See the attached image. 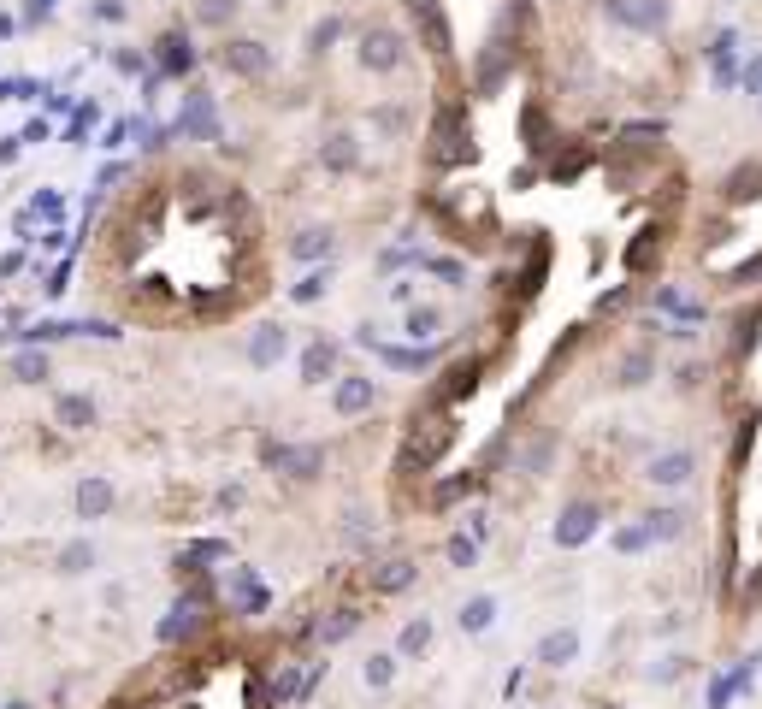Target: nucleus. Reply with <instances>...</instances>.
Wrapping results in <instances>:
<instances>
[{
  "instance_id": "nucleus-3",
  "label": "nucleus",
  "mask_w": 762,
  "mask_h": 709,
  "mask_svg": "<svg viewBox=\"0 0 762 709\" xmlns=\"http://www.w3.org/2000/svg\"><path fill=\"white\" fill-rule=\"evenodd\" d=\"M219 60H225V71H237V77H266L272 71V54L260 42H249V36H225Z\"/></svg>"
},
{
  "instance_id": "nucleus-36",
  "label": "nucleus",
  "mask_w": 762,
  "mask_h": 709,
  "mask_svg": "<svg viewBox=\"0 0 762 709\" xmlns=\"http://www.w3.org/2000/svg\"><path fill=\"white\" fill-rule=\"evenodd\" d=\"M325 284H331L325 272H308V278L296 284V302H319V296H325Z\"/></svg>"
},
{
  "instance_id": "nucleus-45",
  "label": "nucleus",
  "mask_w": 762,
  "mask_h": 709,
  "mask_svg": "<svg viewBox=\"0 0 762 709\" xmlns=\"http://www.w3.org/2000/svg\"><path fill=\"white\" fill-rule=\"evenodd\" d=\"M6 709H36V704H24V698H12V704H6Z\"/></svg>"
},
{
  "instance_id": "nucleus-5",
  "label": "nucleus",
  "mask_w": 762,
  "mask_h": 709,
  "mask_svg": "<svg viewBox=\"0 0 762 709\" xmlns=\"http://www.w3.org/2000/svg\"><path fill=\"white\" fill-rule=\"evenodd\" d=\"M373 402H379V385H373L367 373H343L337 390H331V408H337V414H367Z\"/></svg>"
},
{
  "instance_id": "nucleus-19",
  "label": "nucleus",
  "mask_w": 762,
  "mask_h": 709,
  "mask_svg": "<svg viewBox=\"0 0 762 709\" xmlns=\"http://www.w3.org/2000/svg\"><path fill=\"white\" fill-rule=\"evenodd\" d=\"M54 568H60V574H89V568H95V544H89V538H71L60 556H54Z\"/></svg>"
},
{
  "instance_id": "nucleus-15",
  "label": "nucleus",
  "mask_w": 762,
  "mask_h": 709,
  "mask_svg": "<svg viewBox=\"0 0 762 709\" xmlns=\"http://www.w3.org/2000/svg\"><path fill=\"white\" fill-rule=\"evenodd\" d=\"M331 361H337V349H331L325 337H314V343H308V355H302V385H325Z\"/></svg>"
},
{
  "instance_id": "nucleus-25",
  "label": "nucleus",
  "mask_w": 762,
  "mask_h": 709,
  "mask_svg": "<svg viewBox=\"0 0 762 709\" xmlns=\"http://www.w3.org/2000/svg\"><path fill=\"white\" fill-rule=\"evenodd\" d=\"M762 195V166H739L727 178V201H757Z\"/></svg>"
},
{
  "instance_id": "nucleus-8",
  "label": "nucleus",
  "mask_w": 762,
  "mask_h": 709,
  "mask_svg": "<svg viewBox=\"0 0 762 709\" xmlns=\"http://www.w3.org/2000/svg\"><path fill=\"white\" fill-rule=\"evenodd\" d=\"M597 520H603V509H597V503H568V509H562V520H556V544H585V538H591V532H597Z\"/></svg>"
},
{
  "instance_id": "nucleus-35",
  "label": "nucleus",
  "mask_w": 762,
  "mask_h": 709,
  "mask_svg": "<svg viewBox=\"0 0 762 709\" xmlns=\"http://www.w3.org/2000/svg\"><path fill=\"white\" fill-rule=\"evenodd\" d=\"M686 668H692V656H662V662L650 668V680H680Z\"/></svg>"
},
{
  "instance_id": "nucleus-9",
  "label": "nucleus",
  "mask_w": 762,
  "mask_h": 709,
  "mask_svg": "<svg viewBox=\"0 0 762 709\" xmlns=\"http://www.w3.org/2000/svg\"><path fill=\"white\" fill-rule=\"evenodd\" d=\"M284 355H290V331H284V325H260L249 337V367H260V373L278 367Z\"/></svg>"
},
{
  "instance_id": "nucleus-38",
  "label": "nucleus",
  "mask_w": 762,
  "mask_h": 709,
  "mask_svg": "<svg viewBox=\"0 0 762 709\" xmlns=\"http://www.w3.org/2000/svg\"><path fill=\"white\" fill-rule=\"evenodd\" d=\"M384 361H390V367H426V355H420V349H379Z\"/></svg>"
},
{
  "instance_id": "nucleus-16",
  "label": "nucleus",
  "mask_w": 762,
  "mask_h": 709,
  "mask_svg": "<svg viewBox=\"0 0 762 709\" xmlns=\"http://www.w3.org/2000/svg\"><path fill=\"white\" fill-rule=\"evenodd\" d=\"M290 255H296V260H319V255H331V231H325V225H302V231L290 237Z\"/></svg>"
},
{
  "instance_id": "nucleus-24",
  "label": "nucleus",
  "mask_w": 762,
  "mask_h": 709,
  "mask_svg": "<svg viewBox=\"0 0 762 709\" xmlns=\"http://www.w3.org/2000/svg\"><path fill=\"white\" fill-rule=\"evenodd\" d=\"M644 532H650V544H656V538L668 544V538L686 532V515H680V509H656V515H644Z\"/></svg>"
},
{
  "instance_id": "nucleus-10",
  "label": "nucleus",
  "mask_w": 762,
  "mask_h": 709,
  "mask_svg": "<svg viewBox=\"0 0 762 709\" xmlns=\"http://www.w3.org/2000/svg\"><path fill=\"white\" fill-rule=\"evenodd\" d=\"M609 12H615L621 24H633V30H662V24H668V6H662V0H615Z\"/></svg>"
},
{
  "instance_id": "nucleus-23",
  "label": "nucleus",
  "mask_w": 762,
  "mask_h": 709,
  "mask_svg": "<svg viewBox=\"0 0 762 709\" xmlns=\"http://www.w3.org/2000/svg\"><path fill=\"white\" fill-rule=\"evenodd\" d=\"M12 379H18V385H42V379H48V355H42V349L12 355Z\"/></svg>"
},
{
  "instance_id": "nucleus-6",
  "label": "nucleus",
  "mask_w": 762,
  "mask_h": 709,
  "mask_svg": "<svg viewBox=\"0 0 762 709\" xmlns=\"http://www.w3.org/2000/svg\"><path fill=\"white\" fill-rule=\"evenodd\" d=\"M402 60H408V54H402V36H396V30H367V36H361V65H367V71H396Z\"/></svg>"
},
{
  "instance_id": "nucleus-20",
  "label": "nucleus",
  "mask_w": 762,
  "mask_h": 709,
  "mask_svg": "<svg viewBox=\"0 0 762 709\" xmlns=\"http://www.w3.org/2000/svg\"><path fill=\"white\" fill-rule=\"evenodd\" d=\"M319 160L331 166V172H355V136H325V148H319Z\"/></svg>"
},
{
  "instance_id": "nucleus-37",
  "label": "nucleus",
  "mask_w": 762,
  "mask_h": 709,
  "mask_svg": "<svg viewBox=\"0 0 762 709\" xmlns=\"http://www.w3.org/2000/svg\"><path fill=\"white\" fill-rule=\"evenodd\" d=\"M644 373H650V355H627V367H621V385H644Z\"/></svg>"
},
{
  "instance_id": "nucleus-43",
  "label": "nucleus",
  "mask_w": 762,
  "mask_h": 709,
  "mask_svg": "<svg viewBox=\"0 0 762 709\" xmlns=\"http://www.w3.org/2000/svg\"><path fill=\"white\" fill-rule=\"evenodd\" d=\"M745 89H751V95H762V60L745 65Z\"/></svg>"
},
{
  "instance_id": "nucleus-41",
  "label": "nucleus",
  "mask_w": 762,
  "mask_h": 709,
  "mask_svg": "<svg viewBox=\"0 0 762 709\" xmlns=\"http://www.w3.org/2000/svg\"><path fill=\"white\" fill-rule=\"evenodd\" d=\"M432 272H438V278H449V284H461V278H467V272H461L455 260H432Z\"/></svg>"
},
{
  "instance_id": "nucleus-13",
  "label": "nucleus",
  "mask_w": 762,
  "mask_h": 709,
  "mask_svg": "<svg viewBox=\"0 0 762 709\" xmlns=\"http://www.w3.org/2000/svg\"><path fill=\"white\" fill-rule=\"evenodd\" d=\"M54 414H60L65 432H89V426H95V402H89L83 390H65L60 402H54Z\"/></svg>"
},
{
  "instance_id": "nucleus-28",
  "label": "nucleus",
  "mask_w": 762,
  "mask_h": 709,
  "mask_svg": "<svg viewBox=\"0 0 762 709\" xmlns=\"http://www.w3.org/2000/svg\"><path fill=\"white\" fill-rule=\"evenodd\" d=\"M426 645H432V621L420 615V621H408V627H402L396 650H402V656H426Z\"/></svg>"
},
{
  "instance_id": "nucleus-22",
  "label": "nucleus",
  "mask_w": 762,
  "mask_h": 709,
  "mask_svg": "<svg viewBox=\"0 0 762 709\" xmlns=\"http://www.w3.org/2000/svg\"><path fill=\"white\" fill-rule=\"evenodd\" d=\"M184 136H219V119H213V107H207V95H195L190 101V113H184Z\"/></svg>"
},
{
  "instance_id": "nucleus-31",
  "label": "nucleus",
  "mask_w": 762,
  "mask_h": 709,
  "mask_svg": "<svg viewBox=\"0 0 762 709\" xmlns=\"http://www.w3.org/2000/svg\"><path fill=\"white\" fill-rule=\"evenodd\" d=\"M520 125H526V148H550V142H544L550 125H544V113H538V107H526V119H520Z\"/></svg>"
},
{
  "instance_id": "nucleus-27",
  "label": "nucleus",
  "mask_w": 762,
  "mask_h": 709,
  "mask_svg": "<svg viewBox=\"0 0 762 709\" xmlns=\"http://www.w3.org/2000/svg\"><path fill=\"white\" fill-rule=\"evenodd\" d=\"M438 325H444V314H438V308H408L402 331H408L414 343H426V337H438Z\"/></svg>"
},
{
  "instance_id": "nucleus-18",
  "label": "nucleus",
  "mask_w": 762,
  "mask_h": 709,
  "mask_svg": "<svg viewBox=\"0 0 762 709\" xmlns=\"http://www.w3.org/2000/svg\"><path fill=\"white\" fill-rule=\"evenodd\" d=\"M455 621H461V633H485V627L497 621V597H467Z\"/></svg>"
},
{
  "instance_id": "nucleus-33",
  "label": "nucleus",
  "mask_w": 762,
  "mask_h": 709,
  "mask_svg": "<svg viewBox=\"0 0 762 709\" xmlns=\"http://www.w3.org/2000/svg\"><path fill=\"white\" fill-rule=\"evenodd\" d=\"M166 65H172V71H190V65H195V54H190V42H184V36H166Z\"/></svg>"
},
{
  "instance_id": "nucleus-12",
  "label": "nucleus",
  "mask_w": 762,
  "mask_h": 709,
  "mask_svg": "<svg viewBox=\"0 0 762 709\" xmlns=\"http://www.w3.org/2000/svg\"><path fill=\"white\" fill-rule=\"evenodd\" d=\"M107 509H113V485H107L101 473H89V479L77 485V515H83V520H101Z\"/></svg>"
},
{
  "instance_id": "nucleus-2",
  "label": "nucleus",
  "mask_w": 762,
  "mask_h": 709,
  "mask_svg": "<svg viewBox=\"0 0 762 709\" xmlns=\"http://www.w3.org/2000/svg\"><path fill=\"white\" fill-rule=\"evenodd\" d=\"M449 438H455V426H449V420H426L420 432H408V450H402V467H414V461H420V467H432V461L444 455V444H449Z\"/></svg>"
},
{
  "instance_id": "nucleus-21",
  "label": "nucleus",
  "mask_w": 762,
  "mask_h": 709,
  "mask_svg": "<svg viewBox=\"0 0 762 709\" xmlns=\"http://www.w3.org/2000/svg\"><path fill=\"white\" fill-rule=\"evenodd\" d=\"M225 591H237V609H243V615H260V609H266V591H260V585H254L249 574H243V568H237V574L225 580Z\"/></svg>"
},
{
  "instance_id": "nucleus-26",
  "label": "nucleus",
  "mask_w": 762,
  "mask_h": 709,
  "mask_svg": "<svg viewBox=\"0 0 762 709\" xmlns=\"http://www.w3.org/2000/svg\"><path fill=\"white\" fill-rule=\"evenodd\" d=\"M355 627H361V609H331V621H319V639L337 645V639H349Z\"/></svg>"
},
{
  "instance_id": "nucleus-17",
  "label": "nucleus",
  "mask_w": 762,
  "mask_h": 709,
  "mask_svg": "<svg viewBox=\"0 0 762 709\" xmlns=\"http://www.w3.org/2000/svg\"><path fill=\"white\" fill-rule=\"evenodd\" d=\"M479 373H485L479 361H461V367H449V373H444V402H461V396H473V390H479Z\"/></svg>"
},
{
  "instance_id": "nucleus-11",
  "label": "nucleus",
  "mask_w": 762,
  "mask_h": 709,
  "mask_svg": "<svg viewBox=\"0 0 762 709\" xmlns=\"http://www.w3.org/2000/svg\"><path fill=\"white\" fill-rule=\"evenodd\" d=\"M573 656H579V633L573 627H556V633L538 639V662L544 668H573Z\"/></svg>"
},
{
  "instance_id": "nucleus-32",
  "label": "nucleus",
  "mask_w": 762,
  "mask_h": 709,
  "mask_svg": "<svg viewBox=\"0 0 762 709\" xmlns=\"http://www.w3.org/2000/svg\"><path fill=\"white\" fill-rule=\"evenodd\" d=\"M644 544H650L644 520H638V526H621V532H615V550H621V556H633V550H644Z\"/></svg>"
},
{
  "instance_id": "nucleus-42",
  "label": "nucleus",
  "mask_w": 762,
  "mask_h": 709,
  "mask_svg": "<svg viewBox=\"0 0 762 709\" xmlns=\"http://www.w3.org/2000/svg\"><path fill=\"white\" fill-rule=\"evenodd\" d=\"M379 130H384V136H396V130H402V113H396V107H384V113H379Z\"/></svg>"
},
{
  "instance_id": "nucleus-4",
  "label": "nucleus",
  "mask_w": 762,
  "mask_h": 709,
  "mask_svg": "<svg viewBox=\"0 0 762 709\" xmlns=\"http://www.w3.org/2000/svg\"><path fill=\"white\" fill-rule=\"evenodd\" d=\"M692 473H698V455L692 450H662V455H650V467H644V479H650V485H668V491L686 485Z\"/></svg>"
},
{
  "instance_id": "nucleus-1",
  "label": "nucleus",
  "mask_w": 762,
  "mask_h": 709,
  "mask_svg": "<svg viewBox=\"0 0 762 709\" xmlns=\"http://www.w3.org/2000/svg\"><path fill=\"white\" fill-rule=\"evenodd\" d=\"M432 160H438V166L473 160V136L461 130V113H438V125H432Z\"/></svg>"
},
{
  "instance_id": "nucleus-40",
  "label": "nucleus",
  "mask_w": 762,
  "mask_h": 709,
  "mask_svg": "<svg viewBox=\"0 0 762 709\" xmlns=\"http://www.w3.org/2000/svg\"><path fill=\"white\" fill-rule=\"evenodd\" d=\"M225 12H237V0H231V6H225V0H207V6H201L207 24H225Z\"/></svg>"
},
{
  "instance_id": "nucleus-39",
  "label": "nucleus",
  "mask_w": 762,
  "mask_h": 709,
  "mask_svg": "<svg viewBox=\"0 0 762 709\" xmlns=\"http://www.w3.org/2000/svg\"><path fill=\"white\" fill-rule=\"evenodd\" d=\"M473 485H479V479H473V473H467V479H449L444 491H438V503H455V497H467V491H473Z\"/></svg>"
},
{
  "instance_id": "nucleus-34",
  "label": "nucleus",
  "mask_w": 762,
  "mask_h": 709,
  "mask_svg": "<svg viewBox=\"0 0 762 709\" xmlns=\"http://www.w3.org/2000/svg\"><path fill=\"white\" fill-rule=\"evenodd\" d=\"M449 562H455V568H473V562H479V544H473V538H449Z\"/></svg>"
},
{
  "instance_id": "nucleus-14",
  "label": "nucleus",
  "mask_w": 762,
  "mask_h": 709,
  "mask_svg": "<svg viewBox=\"0 0 762 709\" xmlns=\"http://www.w3.org/2000/svg\"><path fill=\"white\" fill-rule=\"evenodd\" d=\"M414 580H420V568H414L408 556H396V562L373 568V591H379V597H390V591H408Z\"/></svg>"
},
{
  "instance_id": "nucleus-30",
  "label": "nucleus",
  "mask_w": 762,
  "mask_h": 709,
  "mask_svg": "<svg viewBox=\"0 0 762 709\" xmlns=\"http://www.w3.org/2000/svg\"><path fill=\"white\" fill-rule=\"evenodd\" d=\"M190 627H195V609H190V603H178V609H172V621L160 627V639L172 645V639H178V633H190Z\"/></svg>"
},
{
  "instance_id": "nucleus-29",
  "label": "nucleus",
  "mask_w": 762,
  "mask_h": 709,
  "mask_svg": "<svg viewBox=\"0 0 762 709\" xmlns=\"http://www.w3.org/2000/svg\"><path fill=\"white\" fill-rule=\"evenodd\" d=\"M361 680H367L373 692H384V686L396 680V656H367V662H361Z\"/></svg>"
},
{
  "instance_id": "nucleus-7",
  "label": "nucleus",
  "mask_w": 762,
  "mask_h": 709,
  "mask_svg": "<svg viewBox=\"0 0 762 709\" xmlns=\"http://www.w3.org/2000/svg\"><path fill=\"white\" fill-rule=\"evenodd\" d=\"M266 455H272V467L290 473V479H319V467H325V450H319V444H296V450L278 444V450H266Z\"/></svg>"
},
{
  "instance_id": "nucleus-44",
  "label": "nucleus",
  "mask_w": 762,
  "mask_h": 709,
  "mask_svg": "<svg viewBox=\"0 0 762 709\" xmlns=\"http://www.w3.org/2000/svg\"><path fill=\"white\" fill-rule=\"evenodd\" d=\"M48 6H54V0H30V18H42V12H48Z\"/></svg>"
}]
</instances>
